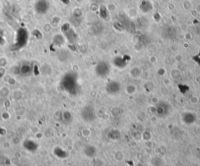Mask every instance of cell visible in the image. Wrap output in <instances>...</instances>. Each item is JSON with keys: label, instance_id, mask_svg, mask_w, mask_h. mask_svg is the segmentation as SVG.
I'll use <instances>...</instances> for the list:
<instances>
[{"label": "cell", "instance_id": "2", "mask_svg": "<svg viewBox=\"0 0 200 166\" xmlns=\"http://www.w3.org/2000/svg\"><path fill=\"white\" fill-rule=\"evenodd\" d=\"M110 65L105 61L98 62L95 67L96 74L101 78H107L111 72Z\"/></svg>", "mask_w": 200, "mask_h": 166}, {"label": "cell", "instance_id": "3", "mask_svg": "<svg viewBox=\"0 0 200 166\" xmlns=\"http://www.w3.org/2000/svg\"><path fill=\"white\" fill-rule=\"evenodd\" d=\"M106 92L111 95H115L121 91V85L117 80H110L105 85Z\"/></svg>", "mask_w": 200, "mask_h": 166}, {"label": "cell", "instance_id": "10", "mask_svg": "<svg viewBox=\"0 0 200 166\" xmlns=\"http://www.w3.org/2000/svg\"><path fill=\"white\" fill-rule=\"evenodd\" d=\"M121 153L125 156L126 154V153H127V152L125 150H122L121 151Z\"/></svg>", "mask_w": 200, "mask_h": 166}, {"label": "cell", "instance_id": "5", "mask_svg": "<svg viewBox=\"0 0 200 166\" xmlns=\"http://www.w3.org/2000/svg\"><path fill=\"white\" fill-rule=\"evenodd\" d=\"M62 31L69 43H73L76 42L77 34L70 27V24L67 23L65 24L62 27Z\"/></svg>", "mask_w": 200, "mask_h": 166}, {"label": "cell", "instance_id": "6", "mask_svg": "<svg viewBox=\"0 0 200 166\" xmlns=\"http://www.w3.org/2000/svg\"><path fill=\"white\" fill-rule=\"evenodd\" d=\"M113 63L114 65L117 68L122 69L126 67L128 64L127 59L122 57H116L113 60Z\"/></svg>", "mask_w": 200, "mask_h": 166}, {"label": "cell", "instance_id": "1", "mask_svg": "<svg viewBox=\"0 0 200 166\" xmlns=\"http://www.w3.org/2000/svg\"><path fill=\"white\" fill-rule=\"evenodd\" d=\"M62 88L70 95H76L78 93L79 86L78 76L76 73L70 72L62 77L60 81Z\"/></svg>", "mask_w": 200, "mask_h": 166}, {"label": "cell", "instance_id": "4", "mask_svg": "<svg viewBox=\"0 0 200 166\" xmlns=\"http://www.w3.org/2000/svg\"><path fill=\"white\" fill-rule=\"evenodd\" d=\"M81 116L84 120L89 122L92 121L96 117L95 110L90 105H85L81 111Z\"/></svg>", "mask_w": 200, "mask_h": 166}, {"label": "cell", "instance_id": "7", "mask_svg": "<svg viewBox=\"0 0 200 166\" xmlns=\"http://www.w3.org/2000/svg\"><path fill=\"white\" fill-rule=\"evenodd\" d=\"M131 75L133 78H137L140 75V70L137 67H135L132 68L131 71Z\"/></svg>", "mask_w": 200, "mask_h": 166}, {"label": "cell", "instance_id": "9", "mask_svg": "<svg viewBox=\"0 0 200 166\" xmlns=\"http://www.w3.org/2000/svg\"><path fill=\"white\" fill-rule=\"evenodd\" d=\"M82 134L84 136H89L90 135V132L89 129H85L82 131Z\"/></svg>", "mask_w": 200, "mask_h": 166}, {"label": "cell", "instance_id": "8", "mask_svg": "<svg viewBox=\"0 0 200 166\" xmlns=\"http://www.w3.org/2000/svg\"><path fill=\"white\" fill-rule=\"evenodd\" d=\"M126 91L128 94H133L136 91V88L133 85H128L126 88Z\"/></svg>", "mask_w": 200, "mask_h": 166}]
</instances>
